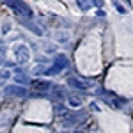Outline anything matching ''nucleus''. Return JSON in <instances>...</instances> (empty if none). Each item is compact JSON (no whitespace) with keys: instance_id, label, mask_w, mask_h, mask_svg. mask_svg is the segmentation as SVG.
Wrapping results in <instances>:
<instances>
[{"instance_id":"6e6552de","label":"nucleus","mask_w":133,"mask_h":133,"mask_svg":"<svg viewBox=\"0 0 133 133\" xmlns=\"http://www.w3.org/2000/svg\"><path fill=\"white\" fill-rule=\"evenodd\" d=\"M23 25H27L29 29H30L32 32H36V34H39V36H43V30L37 27V25H34V23H30V21H27V23H23Z\"/></svg>"},{"instance_id":"f03ea898","label":"nucleus","mask_w":133,"mask_h":133,"mask_svg":"<svg viewBox=\"0 0 133 133\" xmlns=\"http://www.w3.org/2000/svg\"><path fill=\"white\" fill-rule=\"evenodd\" d=\"M14 57H16V62L18 64H25V62L30 61V50H29V46H25V44H18L16 48H14Z\"/></svg>"},{"instance_id":"f8f14e48","label":"nucleus","mask_w":133,"mask_h":133,"mask_svg":"<svg viewBox=\"0 0 133 133\" xmlns=\"http://www.w3.org/2000/svg\"><path fill=\"white\" fill-rule=\"evenodd\" d=\"M75 133H83V131H75Z\"/></svg>"},{"instance_id":"20e7f679","label":"nucleus","mask_w":133,"mask_h":133,"mask_svg":"<svg viewBox=\"0 0 133 133\" xmlns=\"http://www.w3.org/2000/svg\"><path fill=\"white\" fill-rule=\"evenodd\" d=\"M50 82H46V80H36V82H32V89L36 92H46L50 89Z\"/></svg>"},{"instance_id":"0eeeda50","label":"nucleus","mask_w":133,"mask_h":133,"mask_svg":"<svg viewBox=\"0 0 133 133\" xmlns=\"http://www.w3.org/2000/svg\"><path fill=\"white\" fill-rule=\"evenodd\" d=\"M14 80L18 83H30L29 76H27V75H21V73H16V75H14Z\"/></svg>"},{"instance_id":"39448f33","label":"nucleus","mask_w":133,"mask_h":133,"mask_svg":"<svg viewBox=\"0 0 133 133\" xmlns=\"http://www.w3.org/2000/svg\"><path fill=\"white\" fill-rule=\"evenodd\" d=\"M68 64H69V62H68V59H66V57H64V55H57V57H55V64H53V66H57V68H66V66H68Z\"/></svg>"},{"instance_id":"9b49d317","label":"nucleus","mask_w":133,"mask_h":133,"mask_svg":"<svg viewBox=\"0 0 133 133\" xmlns=\"http://www.w3.org/2000/svg\"><path fill=\"white\" fill-rule=\"evenodd\" d=\"M9 76H11V71H5V69L0 71V80H5V78H9Z\"/></svg>"},{"instance_id":"9d476101","label":"nucleus","mask_w":133,"mask_h":133,"mask_svg":"<svg viewBox=\"0 0 133 133\" xmlns=\"http://www.w3.org/2000/svg\"><path fill=\"white\" fill-rule=\"evenodd\" d=\"M59 73H61V68H57V66H51V68H48L46 75H59Z\"/></svg>"},{"instance_id":"f257e3e1","label":"nucleus","mask_w":133,"mask_h":133,"mask_svg":"<svg viewBox=\"0 0 133 133\" xmlns=\"http://www.w3.org/2000/svg\"><path fill=\"white\" fill-rule=\"evenodd\" d=\"M7 7L12 9L18 16H25V18H32V9L25 4V2H21V0H9L7 2Z\"/></svg>"},{"instance_id":"423d86ee","label":"nucleus","mask_w":133,"mask_h":133,"mask_svg":"<svg viewBox=\"0 0 133 133\" xmlns=\"http://www.w3.org/2000/svg\"><path fill=\"white\" fill-rule=\"evenodd\" d=\"M68 83H69V85H75V87H78V89H87V83L80 82V80H76V78H69Z\"/></svg>"},{"instance_id":"7ed1b4c3","label":"nucleus","mask_w":133,"mask_h":133,"mask_svg":"<svg viewBox=\"0 0 133 133\" xmlns=\"http://www.w3.org/2000/svg\"><path fill=\"white\" fill-rule=\"evenodd\" d=\"M5 94L16 96V98H25V96H27V91H25V87H21V85H7V87H5Z\"/></svg>"},{"instance_id":"1a4fd4ad","label":"nucleus","mask_w":133,"mask_h":133,"mask_svg":"<svg viewBox=\"0 0 133 133\" xmlns=\"http://www.w3.org/2000/svg\"><path fill=\"white\" fill-rule=\"evenodd\" d=\"M69 103H71L73 107H80V105H82V99H80L78 96H71V99H69Z\"/></svg>"}]
</instances>
